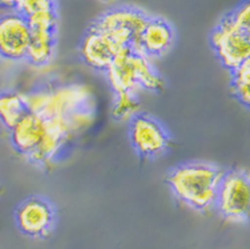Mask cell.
<instances>
[{
	"label": "cell",
	"instance_id": "9a60e30c",
	"mask_svg": "<svg viewBox=\"0 0 250 249\" xmlns=\"http://www.w3.org/2000/svg\"><path fill=\"white\" fill-rule=\"evenodd\" d=\"M28 112L23 93L1 92L0 93V121L11 130Z\"/></svg>",
	"mask_w": 250,
	"mask_h": 249
},
{
	"label": "cell",
	"instance_id": "8fae6325",
	"mask_svg": "<svg viewBox=\"0 0 250 249\" xmlns=\"http://www.w3.org/2000/svg\"><path fill=\"white\" fill-rule=\"evenodd\" d=\"M173 43L174 31L172 25L159 18H149L140 35L139 52L148 58H157L168 53Z\"/></svg>",
	"mask_w": 250,
	"mask_h": 249
},
{
	"label": "cell",
	"instance_id": "6da1fadb",
	"mask_svg": "<svg viewBox=\"0 0 250 249\" xmlns=\"http://www.w3.org/2000/svg\"><path fill=\"white\" fill-rule=\"evenodd\" d=\"M224 171L209 163H188L174 168L167 178L174 195L197 211L216 204Z\"/></svg>",
	"mask_w": 250,
	"mask_h": 249
},
{
	"label": "cell",
	"instance_id": "30bf717a",
	"mask_svg": "<svg viewBox=\"0 0 250 249\" xmlns=\"http://www.w3.org/2000/svg\"><path fill=\"white\" fill-rule=\"evenodd\" d=\"M72 139L68 134L67 127L62 117L48 120V128L44 135L43 140L38 147L28 155V158L32 163L49 167L52 165L59 155L62 154V148L67 145L69 140Z\"/></svg>",
	"mask_w": 250,
	"mask_h": 249
},
{
	"label": "cell",
	"instance_id": "277c9868",
	"mask_svg": "<svg viewBox=\"0 0 250 249\" xmlns=\"http://www.w3.org/2000/svg\"><path fill=\"white\" fill-rule=\"evenodd\" d=\"M216 204L226 220L242 223L249 217L250 181L244 169L224 172L217 192Z\"/></svg>",
	"mask_w": 250,
	"mask_h": 249
},
{
	"label": "cell",
	"instance_id": "e0dca14e",
	"mask_svg": "<svg viewBox=\"0 0 250 249\" xmlns=\"http://www.w3.org/2000/svg\"><path fill=\"white\" fill-rule=\"evenodd\" d=\"M140 101L136 92H115V101L112 106V116L117 121H130L139 115Z\"/></svg>",
	"mask_w": 250,
	"mask_h": 249
},
{
	"label": "cell",
	"instance_id": "ffe728a7",
	"mask_svg": "<svg viewBox=\"0 0 250 249\" xmlns=\"http://www.w3.org/2000/svg\"><path fill=\"white\" fill-rule=\"evenodd\" d=\"M229 16H230L231 20L236 24H238L240 27L250 29V7L248 1L238 5L236 10L229 14Z\"/></svg>",
	"mask_w": 250,
	"mask_h": 249
},
{
	"label": "cell",
	"instance_id": "7402d4cb",
	"mask_svg": "<svg viewBox=\"0 0 250 249\" xmlns=\"http://www.w3.org/2000/svg\"><path fill=\"white\" fill-rule=\"evenodd\" d=\"M103 1H108V3H111V1H115V0H103Z\"/></svg>",
	"mask_w": 250,
	"mask_h": 249
},
{
	"label": "cell",
	"instance_id": "ac0fdd59",
	"mask_svg": "<svg viewBox=\"0 0 250 249\" xmlns=\"http://www.w3.org/2000/svg\"><path fill=\"white\" fill-rule=\"evenodd\" d=\"M231 91L245 107L250 103V60L231 69Z\"/></svg>",
	"mask_w": 250,
	"mask_h": 249
},
{
	"label": "cell",
	"instance_id": "5b68a950",
	"mask_svg": "<svg viewBox=\"0 0 250 249\" xmlns=\"http://www.w3.org/2000/svg\"><path fill=\"white\" fill-rule=\"evenodd\" d=\"M148 16L135 8H115L103 14L92 24L93 28L108 35L123 47L139 52L140 35L148 22Z\"/></svg>",
	"mask_w": 250,
	"mask_h": 249
},
{
	"label": "cell",
	"instance_id": "44dd1931",
	"mask_svg": "<svg viewBox=\"0 0 250 249\" xmlns=\"http://www.w3.org/2000/svg\"><path fill=\"white\" fill-rule=\"evenodd\" d=\"M19 0H0V7L7 10H16Z\"/></svg>",
	"mask_w": 250,
	"mask_h": 249
},
{
	"label": "cell",
	"instance_id": "3957f363",
	"mask_svg": "<svg viewBox=\"0 0 250 249\" xmlns=\"http://www.w3.org/2000/svg\"><path fill=\"white\" fill-rule=\"evenodd\" d=\"M210 43L218 60L230 71L250 60V29L240 27L229 15L214 28Z\"/></svg>",
	"mask_w": 250,
	"mask_h": 249
},
{
	"label": "cell",
	"instance_id": "ba28073f",
	"mask_svg": "<svg viewBox=\"0 0 250 249\" xmlns=\"http://www.w3.org/2000/svg\"><path fill=\"white\" fill-rule=\"evenodd\" d=\"M16 224L19 229L31 237H44L55 224L52 204L42 197H29L16 211Z\"/></svg>",
	"mask_w": 250,
	"mask_h": 249
},
{
	"label": "cell",
	"instance_id": "5bb4252c",
	"mask_svg": "<svg viewBox=\"0 0 250 249\" xmlns=\"http://www.w3.org/2000/svg\"><path fill=\"white\" fill-rule=\"evenodd\" d=\"M56 32L58 29L31 28V40L25 59L39 67L48 64L56 52Z\"/></svg>",
	"mask_w": 250,
	"mask_h": 249
},
{
	"label": "cell",
	"instance_id": "9c48e42d",
	"mask_svg": "<svg viewBox=\"0 0 250 249\" xmlns=\"http://www.w3.org/2000/svg\"><path fill=\"white\" fill-rule=\"evenodd\" d=\"M128 47H123L108 35L91 27L80 44V55L89 67L96 71H106L115 58Z\"/></svg>",
	"mask_w": 250,
	"mask_h": 249
},
{
	"label": "cell",
	"instance_id": "7c38bea8",
	"mask_svg": "<svg viewBox=\"0 0 250 249\" xmlns=\"http://www.w3.org/2000/svg\"><path fill=\"white\" fill-rule=\"evenodd\" d=\"M47 128L48 120L28 111L11 128V140L15 149L20 154L28 156L43 140Z\"/></svg>",
	"mask_w": 250,
	"mask_h": 249
},
{
	"label": "cell",
	"instance_id": "52a82bcc",
	"mask_svg": "<svg viewBox=\"0 0 250 249\" xmlns=\"http://www.w3.org/2000/svg\"><path fill=\"white\" fill-rule=\"evenodd\" d=\"M129 136L136 151L144 158H157L169 145V136L163 125L146 115L139 113L130 120Z\"/></svg>",
	"mask_w": 250,
	"mask_h": 249
},
{
	"label": "cell",
	"instance_id": "4fadbf2b",
	"mask_svg": "<svg viewBox=\"0 0 250 249\" xmlns=\"http://www.w3.org/2000/svg\"><path fill=\"white\" fill-rule=\"evenodd\" d=\"M137 58L139 52L133 49H125L119 53L106 69V77L115 92H137Z\"/></svg>",
	"mask_w": 250,
	"mask_h": 249
},
{
	"label": "cell",
	"instance_id": "7a4b0ae2",
	"mask_svg": "<svg viewBox=\"0 0 250 249\" xmlns=\"http://www.w3.org/2000/svg\"><path fill=\"white\" fill-rule=\"evenodd\" d=\"M27 110L44 119L65 117L82 108H95L96 100L91 87L83 83H69L44 88L24 95Z\"/></svg>",
	"mask_w": 250,
	"mask_h": 249
},
{
	"label": "cell",
	"instance_id": "8992f818",
	"mask_svg": "<svg viewBox=\"0 0 250 249\" xmlns=\"http://www.w3.org/2000/svg\"><path fill=\"white\" fill-rule=\"evenodd\" d=\"M31 27L28 19L18 11L0 18V58L21 60L27 56Z\"/></svg>",
	"mask_w": 250,
	"mask_h": 249
},
{
	"label": "cell",
	"instance_id": "2e32d148",
	"mask_svg": "<svg viewBox=\"0 0 250 249\" xmlns=\"http://www.w3.org/2000/svg\"><path fill=\"white\" fill-rule=\"evenodd\" d=\"M137 82L140 90L143 88L150 92H160L165 88V82L153 67L150 58L141 52H139L137 58Z\"/></svg>",
	"mask_w": 250,
	"mask_h": 249
},
{
	"label": "cell",
	"instance_id": "d6986e66",
	"mask_svg": "<svg viewBox=\"0 0 250 249\" xmlns=\"http://www.w3.org/2000/svg\"><path fill=\"white\" fill-rule=\"evenodd\" d=\"M52 7H55V0H19L16 11L27 18L38 11L47 10Z\"/></svg>",
	"mask_w": 250,
	"mask_h": 249
}]
</instances>
